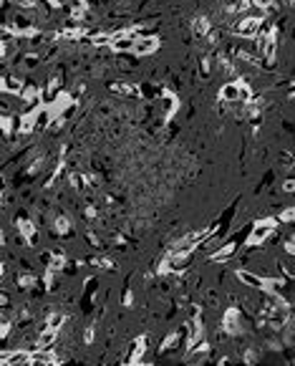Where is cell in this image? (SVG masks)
Wrapping results in <instances>:
<instances>
[{
  "label": "cell",
  "mask_w": 295,
  "mask_h": 366,
  "mask_svg": "<svg viewBox=\"0 0 295 366\" xmlns=\"http://www.w3.org/2000/svg\"><path fill=\"white\" fill-rule=\"evenodd\" d=\"M31 361V353L28 351H6L3 353V363H28Z\"/></svg>",
  "instance_id": "obj_11"
},
{
  "label": "cell",
  "mask_w": 295,
  "mask_h": 366,
  "mask_svg": "<svg viewBox=\"0 0 295 366\" xmlns=\"http://www.w3.org/2000/svg\"><path fill=\"white\" fill-rule=\"evenodd\" d=\"M46 111V106L43 104H36L23 119H21V134H31L33 131V126H36V121H38V116Z\"/></svg>",
  "instance_id": "obj_6"
},
{
  "label": "cell",
  "mask_w": 295,
  "mask_h": 366,
  "mask_svg": "<svg viewBox=\"0 0 295 366\" xmlns=\"http://www.w3.org/2000/svg\"><path fill=\"white\" fill-rule=\"evenodd\" d=\"M252 3L260 6V8H267V6H270V0H252Z\"/></svg>",
  "instance_id": "obj_30"
},
{
  "label": "cell",
  "mask_w": 295,
  "mask_h": 366,
  "mask_svg": "<svg viewBox=\"0 0 295 366\" xmlns=\"http://www.w3.org/2000/svg\"><path fill=\"white\" fill-rule=\"evenodd\" d=\"M71 18H73V21H83V18H86V6H76V8L71 11Z\"/></svg>",
  "instance_id": "obj_21"
},
{
  "label": "cell",
  "mask_w": 295,
  "mask_h": 366,
  "mask_svg": "<svg viewBox=\"0 0 295 366\" xmlns=\"http://www.w3.org/2000/svg\"><path fill=\"white\" fill-rule=\"evenodd\" d=\"M18 228H21L23 238H33V233H36V228H33L28 220H18Z\"/></svg>",
  "instance_id": "obj_18"
},
{
  "label": "cell",
  "mask_w": 295,
  "mask_h": 366,
  "mask_svg": "<svg viewBox=\"0 0 295 366\" xmlns=\"http://www.w3.org/2000/svg\"><path fill=\"white\" fill-rule=\"evenodd\" d=\"M58 89H61V76H51L46 94H48V96H56V91H58Z\"/></svg>",
  "instance_id": "obj_16"
},
{
  "label": "cell",
  "mask_w": 295,
  "mask_h": 366,
  "mask_svg": "<svg viewBox=\"0 0 295 366\" xmlns=\"http://www.w3.org/2000/svg\"><path fill=\"white\" fill-rule=\"evenodd\" d=\"M242 356H245V363H255V361H257V353H255L252 348H247Z\"/></svg>",
  "instance_id": "obj_23"
},
{
  "label": "cell",
  "mask_w": 295,
  "mask_h": 366,
  "mask_svg": "<svg viewBox=\"0 0 295 366\" xmlns=\"http://www.w3.org/2000/svg\"><path fill=\"white\" fill-rule=\"evenodd\" d=\"M63 265H66V258H63L61 253H58V255H51V270H53V273H56V270H61Z\"/></svg>",
  "instance_id": "obj_20"
},
{
  "label": "cell",
  "mask_w": 295,
  "mask_h": 366,
  "mask_svg": "<svg viewBox=\"0 0 295 366\" xmlns=\"http://www.w3.org/2000/svg\"><path fill=\"white\" fill-rule=\"evenodd\" d=\"M237 250V243H225L222 248H217L215 253H212V258L210 260H215V263H225V260H230V255Z\"/></svg>",
  "instance_id": "obj_8"
},
{
  "label": "cell",
  "mask_w": 295,
  "mask_h": 366,
  "mask_svg": "<svg viewBox=\"0 0 295 366\" xmlns=\"http://www.w3.org/2000/svg\"><path fill=\"white\" fill-rule=\"evenodd\" d=\"M124 303H126V306H131V293H129V290L124 293Z\"/></svg>",
  "instance_id": "obj_31"
},
{
  "label": "cell",
  "mask_w": 295,
  "mask_h": 366,
  "mask_svg": "<svg viewBox=\"0 0 295 366\" xmlns=\"http://www.w3.org/2000/svg\"><path fill=\"white\" fill-rule=\"evenodd\" d=\"M21 6H26V8H33V6H38V0H18Z\"/></svg>",
  "instance_id": "obj_28"
},
{
  "label": "cell",
  "mask_w": 295,
  "mask_h": 366,
  "mask_svg": "<svg viewBox=\"0 0 295 366\" xmlns=\"http://www.w3.org/2000/svg\"><path fill=\"white\" fill-rule=\"evenodd\" d=\"M159 46H162V41L157 36H139L131 43V53L134 56H152L154 51H159Z\"/></svg>",
  "instance_id": "obj_2"
},
{
  "label": "cell",
  "mask_w": 295,
  "mask_h": 366,
  "mask_svg": "<svg viewBox=\"0 0 295 366\" xmlns=\"http://www.w3.org/2000/svg\"><path fill=\"white\" fill-rule=\"evenodd\" d=\"M240 331H242V313H240L237 306H230V308L225 311V318H222V333L237 336Z\"/></svg>",
  "instance_id": "obj_3"
},
{
  "label": "cell",
  "mask_w": 295,
  "mask_h": 366,
  "mask_svg": "<svg viewBox=\"0 0 295 366\" xmlns=\"http://www.w3.org/2000/svg\"><path fill=\"white\" fill-rule=\"evenodd\" d=\"M257 51H260V56H265L272 63V58H275V31L272 28L257 38Z\"/></svg>",
  "instance_id": "obj_5"
},
{
  "label": "cell",
  "mask_w": 295,
  "mask_h": 366,
  "mask_svg": "<svg viewBox=\"0 0 295 366\" xmlns=\"http://www.w3.org/2000/svg\"><path fill=\"white\" fill-rule=\"evenodd\" d=\"M282 190H285V192H295V179H287L285 185H282Z\"/></svg>",
  "instance_id": "obj_26"
},
{
  "label": "cell",
  "mask_w": 295,
  "mask_h": 366,
  "mask_svg": "<svg viewBox=\"0 0 295 366\" xmlns=\"http://www.w3.org/2000/svg\"><path fill=\"white\" fill-rule=\"evenodd\" d=\"M111 91H114V94H134L136 89H134L131 84H111Z\"/></svg>",
  "instance_id": "obj_17"
},
{
  "label": "cell",
  "mask_w": 295,
  "mask_h": 366,
  "mask_svg": "<svg viewBox=\"0 0 295 366\" xmlns=\"http://www.w3.org/2000/svg\"><path fill=\"white\" fill-rule=\"evenodd\" d=\"M86 217L88 220H96V207H86Z\"/></svg>",
  "instance_id": "obj_29"
},
{
  "label": "cell",
  "mask_w": 295,
  "mask_h": 366,
  "mask_svg": "<svg viewBox=\"0 0 295 366\" xmlns=\"http://www.w3.org/2000/svg\"><path fill=\"white\" fill-rule=\"evenodd\" d=\"M0 89H3V94H18L23 89L21 79H11V76H3V81H0Z\"/></svg>",
  "instance_id": "obj_12"
},
{
  "label": "cell",
  "mask_w": 295,
  "mask_h": 366,
  "mask_svg": "<svg viewBox=\"0 0 295 366\" xmlns=\"http://www.w3.org/2000/svg\"><path fill=\"white\" fill-rule=\"evenodd\" d=\"M3 131H6V134H11V131H13V119H11L8 114L3 116Z\"/></svg>",
  "instance_id": "obj_22"
},
{
  "label": "cell",
  "mask_w": 295,
  "mask_h": 366,
  "mask_svg": "<svg viewBox=\"0 0 295 366\" xmlns=\"http://www.w3.org/2000/svg\"><path fill=\"white\" fill-rule=\"evenodd\" d=\"M8 333H11V323H8V321H3V328H0V336H3V338H8Z\"/></svg>",
  "instance_id": "obj_27"
},
{
  "label": "cell",
  "mask_w": 295,
  "mask_h": 366,
  "mask_svg": "<svg viewBox=\"0 0 295 366\" xmlns=\"http://www.w3.org/2000/svg\"><path fill=\"white\" fill-rule=\"evenodd\" d=\"M285 253H290V255H292V258H295V238H292V240H287V243H285Z\"/></svg>",
  "instance_id": "obj_25"
},
{
  "label": "cell",
  "mask_w": 295,
  "mask_h": 366,
  "mask_svg": "<svg viewBox=\"0 0 295 366\" xmlns=\"http://www.w3.org/2000/svg\"><path fill=\"white\" fill-rule=\"evenodd\" d=\"M277 217H260L257 223H255V228H252V233H250V238L245 240V245L247 248H255V245H262L275 230H277Z\"/></svg>",
  "instance_id": "obj_1"
},
{
  "label": "cell",
  "mask_w": 295,
  "mask_h": 366,
  "mask_svg": "<svg viewBox=\"0 0 295 366\" xmlns=\"http://www.w3.org/2000/svg\"><path fill=\"white\" fill-rule=\"evenodd\" d=\"M184 333H187V326H184L182 331H172V333H169V336H167V338L159 343V353H167V351L177 348V346L182 343V336H184Z\"/></svg>",
  "instance_id": "obj_7"
},
{
  "label": "cell",
  "mask_w": 295,
  "mask_h": 366,
  "mask_svg": "<svg viewBox=\"0 0 295 366\" xmlns=\"http://www.w3.org/2000/svg\"><path fill=\"white\" fill-rule=\"evenodd\" d=\"M260 26H262V16H247V18H242V21L237 23L235 31H237L240 38H252V36H257Z\"/></svg>",
  "instance_id": "obj_4"
},
{
  "label": "cell",
  "mask_w": 295,
  "mask_h": 366,
  "mask_svg": "<svg viewBox=\"0 0 295 366\" xmlns=\"http://www.w3.org/2000/svg\"><path fill=\"white\" fill-rule=\"evenodd\" d=\"M21 99H23L26 104H38V101H41V89H36V86H28V89L21 94Z\"/></svg>",
  "instance_id": "obj_13"
},
{
  "label": "cell",
  "mask_w": 295,
  "mask_h": 366,
  "mask_svg": "<svg viewBox=\"0 0 295 366\" xmlns=\"http://www.w3.org/2000/svg\"><path fill=\"white\" fill-rule=\"evenodd\" d=\"M277 220H280V223H295V205H292V207H285V210L280 212Z\"/></svg>",
  "instance_id": "obj_19"
},
{
  "label": "cell",
  "mask_w": 295,
  "mask_h": 366,
  "mask_svg": "<svg viewBox=\"0 0 295 366\" xmlns=\"http://www.w3.org/2000/svg\"><path fill=\"white\" fill-rule=\"evenodd\" d=\"M53 230H56L58 235H66V233L71 230V223H68V217H66V215H58V217H56V223H53Z\"/></svg>",
  "instance_id": "obj_14"
},
{
  "label": "cell",
  "mask_w": 295,
  "mask_h": 366,
  "mask_svg": "<svg viewBox=\"0 0 295 366\" xmlns=\"http://www.w3.org/2000/svg\"><path fill=\"white\" fill-rule=\"evenodd\" d=\"M144 351H146V336H139V341L134 343V348H131L126 363H139V361L144 358Z\"/></svg>",
  "instance_id": "obj_10"
},
{
  "label": "cell",
  "mask_w": 295,
  "mask_h": 366,
  "mask_svg": "<svg viewBox=\"0 0 295 366\" xmlns=\"http://www.w3.org/2000/svg\"><path fill=\"white\" fill-rule=\"evenodd\" d=\"M18 285L21 288H36L38 285V278L31 275V273H23V275H18Z\"/></svg>",
  "instance_id": "obj_15"
},
{
  "label": "cell",
  "mask_w": 295,
  "mask_h": 366,
  "mask_svg": "<svg viewBox=\"0 0 295 366\" xmlns=\"http://www.w3.org/2000/svg\"><path fill=\"white\" fill-rule=\"evenodd\" d=\"M91 341H93V326H88L83 331V343H91Z\"/></svg>",
  "instance_id": "obj_24"
},
{
  "label": "cell",
  "mask_w": 295,
  "mask_h": 366,
  "mask_svg": "<svg viewBox=\"0 0 295 366\" xmlns=\"http://www.w3.org/2000/svg\"><path fill=\"white\" fill-rule=\"evenodd\" d=\"M192 28H194V36H200V38H210L212 36V26H210V21L205 16H197Z\"/></svg>",
  "instance_id": "obj_9"
}]
</instances>
